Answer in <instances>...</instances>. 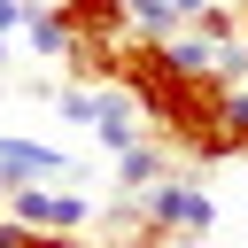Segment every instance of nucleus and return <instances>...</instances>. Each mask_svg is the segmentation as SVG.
I'll return each instance as SVG.
<instances>
[{
	"instance_id": "f8f14e48",
	"label": "nucleus",
	"mask_w": 248,
	"mask_h": 248,
	"mask_svg": "<svg viewBox=\"0 0 248 248\" xmlns=\"http://www.w3.org/2000/svg\"><path fill=\"white\" fill-rule=\"evenodd\" d=\"M23 23H31V0H0V31H8V39H16V31H23Z\"/></svg>"
},
{
	"instance_id": "9d476101",
	"label": "nucleus",
	"mask_w": 248,
	"mask_h": 248,
	"mask_svg": "<svg viewBox=\"0 0 248 248\" xmlns=\"http://www.w3.org/2000/svg\"><path fill=\"white\" fill-rule=\"evenodd\" d=\"M93 93H101V85H62V93H54L62 124H93Z\"/></svg>"
},
{
	"instance_id": "4468645a",
	"label": "nucleus",
	"mask_w": 248,
	"mask_h": 248,
	"mask_svg": "<svg viewBox=\"0 0 248 248\" xmlns=\"http://www.w3.org/2000/svg\"><path fill=\"white\" fill-rule=\"evenodd\" d=\"M8 194H16V186H8V178H0V217H8Z\"/></svg>"
},
{
	"instance_id": "39448f33",
	"label": "nucleus",
	"mask_w": 248,
	"mask_h": 248,
	"mask_svg": "<svg viewBox=\"0 0 248 248\" xmlns=\"http://www.w3.org/2000/svg\"><path fill=\"white\" fill-rule=\"evenodd\" d=\"M170 140H140V147H124L116 155V194H147V186H163L170 178Z\"/></svg>"
},
{
	"instance_id": "f03ea898",
	"label": "nucleus",
	"mask_w": 248,
	"mask_h": 248,
	"mask_svg": "<svg viewBox=\"0 0 248 248\" xmlns=\"http://www.w3.org/2000/svg\"><path fill=\"white\" fill-rule=\"evenodd\" d=\"M8 217L31 225V232H78V225H93V202L70 194V186H16L8 194Z\"/></svg>"
},
{
	"instance_id": "2eb2a0df",
	"label": "nucleus",
	"mask_w": 248,
	"mask_h": 248,
	"mask_svg": "<svg viewBox=\"0 0 248 248\" xmlns=\"http://www.w3.org/2000/svg\"><path fill=\"white\" fill-rule=\"evenodd\" d=\"M240 16H248V0H240Z\"/></svg>"
},
{
	"instance_id": "7ed1b4c3",
	"label": "nucleus",
	"mask_w": 248,
	"mask_h": 248,
	"mask_svg": "<svg viewBox=\"0 0 248 248\" xmlns=\"http://www.w3.org/2000/svg\"><path fill=\"white\" fill-rule=\"evenodd\" d=\"M0 178H8V186H70V155L46 147V140L0 132Z\"/></svg>"
},
{
	"instance_id": "f257e3e1",
	"label": "nucleus",
	"mask_w": 248,
	"mask_h": 248,
	"mask_svg": "<svg viewBox=\"0 0 248 248\" xmlns=\"http://www.w3.org/2000/svg\"><path fill=\"white\" fill-rule=\"evenodd\" d=\"M140 202H147V225H155L163 240H202V232L217 225V202H209V186H194V178H163V186H147Z\"/></svg>"
},
{
	"instance_id": "1a4fd4ad",
	"label": "nucleus",
	"mask_w": 248,
	"mask_h": 248,
	"mask_svg": "<svg viewBox=\"0 0 248 248\" xmlns=\"http://www.w3.org/2000/svg\"><path fill=\"white\" fill-rule=\"evenodd\" d=\"M0 248H70V232H31V225L0 217Z\"/></svg>"
},
{
	"instance_id": "0eeeda50",
	"label": "nucleus",
	"mask_w": 248,
	"mask_h": 248,
	"mask_svg": "<svg viewBox=\"0 0 248 248\" xmlns=\"http://www.w3.org/2000/svg\"><path fill=\"white\" fill-rule=\"evenodd\" d=\"M23 39H31V54H62V62H70V23H62V8H54V0H31Z\"/></svg>"
},
{
	"instance_id": "ddd939ff",
	"label": "nucleus",
	"mask_w": 248,
	"mask_h": 248,
	"mask_svg": "<svg viewBox=\"0 0 248 248\" xmlns=\"http://www.w3.org/2000/svg\"><path fill=\"white\" fill-rule=\"evenodd\" d=\"M8 62H16V54H8V31H0V70H8Z\"/></svg>"
},
{
	"instance_id": "423d86ee",
	"label": "nucleus",
	"mask_w": 248,
	"mask_h": 248,
	"mask_svg": "<svg viewBox=\"0 0 248 248\" xmlns=\"http://www.w3.org/2000/svg\"><path fill=\"white\" fill-rule=\"evenodd\" d=\"M132 8V39H178L209 0H124Z\"/></svg>"
},
{
	"instance_id": "6e6552de",
	"label": "nucleus",
	"mask_w": 248,
	"mask_h": 248,
	"mask_svg": "<svg viewBox=\"0 0 248 248\" xmlns=\"http://www.w3.org/2000/svg\"><path fill=\"white\" fill-rule=\"evenodd\" d=\"M209 78H217L225 93H248V39H232V46H217V62H209Z\"/></svg>"
},
{
	"instance_id": "9b49d317",
	"label": "nucleus",
	"mask_w": 248,
	"mask_h": 248,
	"mask_svg": "<svg viewBox=\"0 0 248 248\" xmlns=\"http://www.w3.org/2000/svg\"><path fill=\"white\" fill-rule=\"evenodd\" d=\"M225 147L248 155V93H225Z\"/></svg>"
},
{
	"instance_id": "20e7f679",
	"label": "nucleus",
	"mask_w": 248,
	"mask_h": 248,
	"mask_svg": "<svg viewBox=\"0 0 248 248\" xmlns=\"http://www.w3.org/2000/svg\"><path fill=\"white\" fill-rule=\"evenodd\" d=\"M62 23H70V46H116L132 39V8L124 0H54Z\"/></svg>"
}]
</instances>
